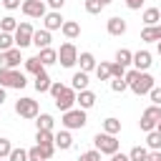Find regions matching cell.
Here are the masks:
<instances>
[{"instance_id":"1","label":"cell","mask_w":161,"mask_h":161,"mask_svg":"<svg viewBox=\"0 0 161 161\" xmlns=\"http://www.w3.org/2000/svg\"><path fill=\"white\" fill-rule=\"evenodd\" d=\"M126 80H128V88L136 93V96H146V93H151V88L156 86L153 83V75L148 73V70H128L126 73Z\"/></svg>"},{"instance_id":"2","label":"cell","mask_w":161,"mask_h":161,"mask_svg":"<svg viewBox=\"0 0 161 161\" xmlns=\"http://www.w3.org/2000/svg\"><path fill=\"white\" fill-rule=\"evenodd\" d=\"M0 86L3 88H18V91H23L28 86V78L18 68H0Z\"/></svg>"},{"instance_id":"3","label":"cell","mask_w":161,"mask_h":161,"mask_svg":"<svg viewBox=\"0 0 161 161\" xmlns=\"http://www.w3.org/2000/svg\"><path fill=\"white\" fill-rule=\"evenodd\" d=\"M60 123H63L68 131H78V128H83V126L88 123V118H86V111H83V108H70V111L63 113Z\"/></svg>"},{"instance_id":"4","label":"cell","mask_w":161,"mask_h":161,"mask_svg":"<svg viewBox=\"0 0 161 161\" xmlns=\"http://www.w3.org/2000/svg\"><path fill=\"white\" fill-rule=\"evenodd\" d=\"M158 121H161V106H148L143 113H141V121H138V128L143 131V133H148V131H153L156 126H158Z\"/></svg>"},{"instance_id":"5","label":"cell","mask_w":161,"mask_h":161,"mask_svg":"<svg viewBox=\"0 0 161 161\" xmlns=\"http://www.w3.org/2000/svg\"><path fill=\"white\" fill-rule=\"evenodd\" d=\"M93 146L101 151V153H108V156H113L116 151H118V138L113 136V133H96L93 136Z\"/></svg>"},{"instance_id":"6","label":"cell","mask_w":161,"mask_h":161,"mask_svg":"<svg viewBox=\"0 0 161 161\" xmlns=\"http://www.w3.org/2000/svg\"><path fill=\"white\" fill-rule=\"evenodd\" d=\"M15 113L20 116V118H38V113H40V108H38V101L35 98H18L15 101Z\"/></svg>"},{"instance_id":"7","label":"cell","mask_w":161,"mask_h":161,"mask_svg":"<svg viewBox=\"0 0 161 161\" xmlns=\"http://www.w3.org/2000/svg\"><path fill=\"white\" fill-rule=\"evenodd\" d=\"M58 63H60L63 68H73V65L78 63V48H75L70 40L58 48Z\"/></svg>"},{"instance_id":"8","label":"cell","mask_w":161,"mask_h":161,"mask_svg":"<svg viewBox=\"0 0 161 161\" xmlns=\"http://www.w3.org/2000/svg\"><path fill=\"white\" fill-rule=\"evenodd\" d=\"M75 96H78V93H75L73 88L63 86V91L53 98V101H55V108H58V111H63V113H65V111H70V108L75 106Z\"/></svg>"},{"instance_id":"9","label":"cell","mask_w":161,"mask_h":161,"mask_svg":"<svg viewBox=\"0 0 161 161\" xmlns=\"http://www.w3.org/2000/svg\"><path fill=\"white\" fill-rule=\"evenodd\" d=\"M33 25L30 23H20L18 25V30L13 33V38H15V45L18 48H28V45H33Z\"/></svg>"},{"instance_id":"10","label":"cell","mask_w":161,"mask_h":161,"mask_svg":"<svg viewBox=\"0 0 161 161\" xmlns=\"http://www.w3.org/2000/svg\"><path fill=\"white\" fill-rule=\"evenodd\" d=\"M20 10L28 15V18H45V0H23Z\"/></svg>"},{"instance_id":"11","label":"cell","mask_w":161,"mask_h":161,"mask_svg":"<svg viewBox=\"0 0 161 161\" xmlns=\"http://www.w3.org/2000/svg\"><path fill=\"white\" fill-rule=\"evenodd\" d=\"M20 50L23 48H10V50H0V68H18L20 65Z\"/></svg>"},{"instance_id":"12","label":"cell","mask_w":161,"mask_h":161,"mask_svg":"<svg viewBox=\"0 0 161 161\" xmlns=\"http://www.w3.org/2000/svg\"><path fill=\"white\" fill-rule=\"evenodd\" d=\"M63 15H60V10H50V13H45V18H43V25H45V30H60L63 28Z\"/></svg>"},{"instance_id":"13","label":"cell","mask_w":161,"mask_h":161,"mask_svg":"<svg viewBox=\"0 0 161 161\" xmlns=\"http://www.w3.org/2000/svg\"><path fill=\"white\" fill-rule=\"evenodd\" d=\"M106 30H108L111 35H116V38H118V35H123V33H126V20H123V18H118V15H113V18H108V20H106Z\"/></svg>"},{"instance_id":"14","label":"cell","mask_w":161,"mask_h":161,"mask_svg":"<svg viewBox=\"0 0 161 161\" xmlns=\"http://www.w3.org/2000/svg\"><path fill=\"white\" fill-rule=\"evenodd\" d=\"M75 103H78V108H83V111H88V108H93L96 106V93L93 91H78V96H75Z\"/></svg>"},{"instance_id":"15","label":"cell","mask_w":161,"mask_h":161,"mask_svg":"<svg viewBox=\"0 0 161 161\" xmlns=\"http://www.w3.org/2000/svg\"><path fill=\"white\" fill-rule=\"evenodd\" d=\"M151 53L148 50H138V53H133V65H136V70H148L151 68Z\"/></svg>"},{"instance_id":"16","label":"cell","mask_w":161,"mask_h":161,"mask_svg":"<svg viewBox=\"0 0 161 161\" xmlns=\"http://www.w3.org/2000/svg\"><path fill=\"white\" fill-rule=\"evenodd\" d=\"M88 83H91V80H88V73H86V70H78V73H73V78H70V88H73L75 93H78V91H86Z\"/></svg>"},{"instance_id":"17","label":"cell","mask_w":161,"mask_h":161,"mask_svg":"<svg viewBox=\"0 0 161 161\" xmlns=\"http://www.w3.org/2000/svg\"><path fill=\"white\" fill-rule=\"evenodd\" d=\"M141 40L146 43H158L161 40V25H146L141 30Z\"/></svg>"},{"instance_id":"18","label":"cell","mask_w":161,"mask_h":161,"mask_svg":"<svg viewBox=\"0 0 161 161\" xmlns=\"http://www.w3.org/2000/svg\"><path fill=\"white\" fill-rule=\"evenodd\" d=\"M60 33H63L68 40H75V38L80 35V23H75V20H65L63 28H60Z\"/></svg>"},{"instance_id":"19","label":"cell","mask_w":161,"mask_h":161,"mask_svg":"<svg viewBox=\"0 0 161 161\" xmlns=\"http://www.w3.org/2000/svg\"><path fill=\"white\" fill-rule=\"evenodd\" d=\"M50 40H53V38H50V30H45V28L33 33V45H35L38 50H40V48H48V45H50Z\"/></svg>"},{"instance_id":"20","label":"cell","mask_w":161,"mask_h":161,"mask_svg":"<svg viewBox=\"0 0 161 161\" xmlns=\"http://www.w3.org/2000/svg\"><path fill=\"white\" fill-rule=\"evenodd\" d=\"M73 146V136H70V131L65 128V131H58L55 133V148H60V151H68Z\"/></svg>"},{"instance_id":"21","label":"cell","mask_w":161,"mask_h":161,"mask_svg":"<svg viewBox=\"0 0 161 161\" xmlns=\"http://www.w3.org/2000/svg\"><path fill=\"white\" fill-rule=\"evenodd\" d=\"M78 63H80V70H86V73H91V70H96V58H93V53H88V50H83L80 55H78Z\"/></svg>"},{"instance_id":"22","label":"cell","mask_w":161,"mask_h":161,"mask_svg":"<svg viewBox=\"0 0 161 161\" xmlns=\"http://www.w3.org/2000/svg\"><path fill=\"white\" fill-rule=\"evenodd\" d=\"M50 83H53V80H50V75H48L45 70H40V73L35 75V83H33V86H35V91H38V93H48V91H50Z\"/></svg>"},{"instance_id":"23","label":"cell","mask_w":161,"mask_h":161,"mask_svg":"<svg viewBox=\"0 0 161 161\" xmlns=\"http://www.w3.org/2000/svg\"><path fill=\"white\" fill-rule=\"evenodd\" d=\"M38 58L43 60V65H53V63H58V50L55 48H40V53H38Z\"/></svg>"},{"instance_id":"24","label":"cell","mask_w":161,"mask_h":161,"mask_svg":"<svg viewBox=\"0 0 161 161\" xmlns=\"http://www.w3.org/2000/svg\"><path fill=\"white\" fill-rule=\"evenodd\" d=\"M141 18H143L146 25H158V23H161V10H158V8H146Z\"/></svg>"},{"instance_id":"25","label":"cell","mask_w":161,"mask_h":161,"mask_svg":"<svg viewBox=\"0 0 161 161\" xmlns=\"http://www.w3.org/2000/svg\"><path fill=\"white\" fill-rule=\"evenodd\" d=\"M25 70L33 73V75H38L40 70H45V65H43V60L38 55H33V58H25Z\"/></svg>"},{"instance_id":"26","label":"cell","mask_w":161,"mask_h":161,"mask_svg":"<svg viewBox=\"0 0 161 161\" xmlns=\"http://www.w3.org/2000/svg\"><path fill=\"white\" fill-rule=\"evenodd\" d=\"M146 146H148V151H161V133L156 128L146 133Z\"/></svg>"},{"instance_id":"27","label":"cell","mask_w":161,"mask_h":161,"mask_svg":"<svg viewBox=\"0 0 161 161\" xmlns=\"http://www.w3.org/2000/svg\"><path fill=\"white\" fill-rule=\"evenodd\" d=\"M35 126H38L40 131H53V116H50V113H38Z\"/></svg>"},{"instance_id":"28","label":"cell","mask_w":161,"mask_h":161,"mask_svg":"<svg viewBox=\"0 0 161 161\" xmlns=\"http://www.w3.org/2000/svg\"><path fill=\"white\" fill-rule=\"evenodd\" d=\"M35 143H38V146H50V143H55L53 131H40V128H38V133H35Z\"/></svg>"},{"instance_id":"29","label":"cell","mask_w":161,"mask_h":161,"mask_svg":"<svg viewBox=\"0 0 161 161\" xmlns=\"http://www.w3.org/2000/svg\"><path fill=\"white\" fill-rule=\"evenodd\" d=\"M128 158L131 161H148V148L146 146H133L128 151Z\"/></svg>"},{"instance_id":"30","label":"cell","mask_w":161,"mask_h":161,"mask_svg":"<svg viewBox=\"0 0 161 161\" xmlns=\"http://www.w3.org/2000/svg\"><path fill=\"white\" fill-rule=\"evenodd\" d=\"M18 25H20V23H18L13 15H5V18L0 20V30H3V33H15V30H18Z\"/></svg>"},{"instance_id":"31","label":"cell","mask_w":161,"mask_h":161,"mask_svg":"<svg viewBox=\"0 0 161 161\" xmlns=\"http://www.w3.org/2000/svg\"><path fill=\"white\" fill-rule=\"evenodd\" d=\"M116 63H121V65H131V63H133V53H131L128 48H118V50H116Z\"/></svg>"},{"instance_id":"32","label":"cell","mask_w":161,"mask_h":161,"mask_svg":"<svg viewBox=\"0 0 161 161\" xmlns=\"http://www.w3.org/2000/svg\"><path fill=\"white\" fill-rule=\"evenodd\" d=\"M96 75H98V80H111L113 75H111V63H98L96 65Z\"/></svg>"},{"instance_id":"33","label":"cell","mask_w":161,"mask_h":161,"mask_svg":"<svg viewBox=\"0 0 161 161\" xmlns=\"http://www.w3.org/2000/svg\"><path fill=\"white\" fill-rule=\"evenodd\" d=\"M103 131L116 136V133L121 131V121H118V118H113V116H111V118H106V121H103Z\"/></svg>"},{"instance_id":"34","label":"cell","mask_w":161,"mask_h":161,"mask_svg":"<svg viewBox=\"0 0 161 161\" xmlns=\"http://www.w3.org/2000/svg\"><path fill=\"white\" fill-rule=\"evenodd\" d=\"M10 48H15L13 33H3V30H0V50H10Z\"/></svg>"},{"instance_id":"35","label":"cell","mask_w":161,"mask_h":161,"mask_svg":"<svg viewBox=\"0 0 161 161\" xmlns=\"http://www.w3.org/2000/svg\"><path fill=\"white\" fill-rule=\"evenodd\" d=\"M28 161H48L45 158V153H43V148L35 143L33 148H28Z\"/></svg>"},{"instance_id":"36","label":"cell","mask_w":161,"mask_h":161,"mask_svg":"<svg viewBox=\"0 0 161 161\" xmlns=\"http://www.w3.org/2000/svg\"><path fill=\"white\" fill-rule=\"evenodd\" d=\"M128 88V80L126 78H111V91L113 93H123Z\"/></svg>"},{"instance_id":"37","label":"cell","mask_w":161,"mask_h":161,"mask_svg":"<svg viewBox=\"0 0 161 161\" xmlns=\"http://www.w3.org/2000/svg\"><path fill=\"white\" fill-rule=\"evenodd\" d=\"M101 10H103V3H101V0H86V13L98 15Z\"/></svg>"},{"instance_id":"38","label":"cell","mask_w":161,"mask_h":161,"mask_svg":"<svg viewBox=\"0 0 161 161\" xmlns=\"http://www.w3.org/2000/svg\"><path fill=\"white\" fill-rule=\"evenodd\" d=\"M8 158H10V161H28V151H25V148H13Z\"/></svg>"},{"instance_id":"39","label":"cell","mask_w":161,"mask_h":161,"mask_svg":"<svg viewBox=\"0 0 161 161\" xmlns=\"http://www.w3.org/2000/svg\"><path fill=\"white\" fill-rule=\"evenodd\" d=\"M78 161H101V151H98V148L86 151V153H80V156H78Z\"/></svg>"},{"instance_id":"40","label":"cell","mask_w":161,"mask_h":161,"mask_svg":"<svg viewBox=\"0 0 161 161\" xmlns=\"http://www.w3.org/2000/svg\"><path fill=\"white\" fill-rule=\"evenodd\" d=\"M111 75H113V78H126V65L111 63Z\"/></svg>"},{"instance_id":"41","label":"cell","mask_w":161,"mask_h":161,"mask_svg":"<svg viewBox=\"0 0 161 161\" xmlns=\"http://www.w3.org/2000/svg\"><path fill=\"white\" fill-rule=\"evenodd\" d=\"M10 151H13V143H10L8 138H0V158H8Z\"/></svg>"},{"instance_id":"42","label":"cell","mask_w":161,"mask_h":161,"mask_svg":"<svg viewBox=\"0 0 161 161\" xmlns=\"http://www.w3.org/2000/svg\"><path fill=\"white\" fill-rule=\"evenodd\" d=\"M148 96H151V103H156V106H161V88H158V86H153Z\"/></svg>"},{"instance_id":"43","label":"cell","mask_w":161,"mask_h":161,"mask_svg":"<svg viewBox=\"0 0 161 161\" xmlns=\"http://www.w3.org/2000/svg\"><path fill=\"white\" fill-rule=\"evenodd\" d=\"M60 91H63V83H60V80H53V83H50V91H48V93H50V96L55 98V96H58Z\"/></svg>"},{"instance_id":"44","label":"cell","mask_w":161,"mask_h":161,"mask_svg":"<svg viewBox=\"0 0 161 161\" xmlns=\"http://www.w3.org/2000/svg\"><path fill=\"white\" fill-rule=\"evenodd\" d=\"M141 5H143V0H126L128 10H141Z\"/></svg>"},{"instance_id":"45","label":"cell","mask_w":161,"mask_h":161,"mask_svg":"<svg viewBox=\"0 0 161 161\" xmlns=\"http://www.w3.org/2000/svg\"><path fill=\"white\" fill-rule=\"evenodd\" d=\"M3 5H5L8 10H15V8H20L23 3H20V0H3Z\"/></svg>"},{"instance_id":"46","label":"cell","mask_w":161,"mask_h":161,"mask_svg":"<svg viewBox=\"0 0 161 161\" xmlns=\"http://www.w3.org/2000/svg\"><path fill=\"white\" fill-rule=\"evenodd\" d=\"M63 3H65V0H48V5H50L53 10H60V8H63Z\"/></svg>"},{"instance_id":"47","label":"cell","mask_w":161,"mask_h":161,"mask_svg":"<svg viewBox=\"0 0 161 161\" xmlns=\"http://www.w3.org/2000/svg\"><path fill=\"white\" fill-rule=\"evenodd\" d=\"M111 161H131V158H128L126 153H118V151H116V153L111 156Z\"/></svg>"},{"instance_id":"48","label":"cell","mask_w":161,"mask_h":161,"mask_svg":"<svg viewBox=\"0 0 161 161\" xmlns=\"http://www.w3.org/2000/svg\"><path fill=\"white\" fill-rule=\"evenodd\" d=\"M148 161H161V151H148Z\"/></svg>"},{"instance_id":"49","label":"cell","mask_w":161,"mask_h":161,"mask_svg":"<svg viewBox=\"0 0 161 161\" xmlns=\"http://www.w3.org/2000/svg\"><path fill=\"white\" fill-rule=\"evenodd\" d=\"M3 103H5V88L0 86V106H3Z\"/></svg>"},{"instance_id":"50","label":"cell","mask_w":161,"mask_h":161,"mask_svg":"<svg viewBox=\"0 0 161 161\" xmlns=\"http://www.w3.org/2000/svg\"><path fill=\"white\" fill-rule=\"evenodd\" d=\"M101 3H103V8H106V5H111V3H113V0H101Z\"/></svg>"},{"instance_id":"51","label":"cell","mask_w":161,"mask_h":161,"mask_svg":"<svg viewBox=\"0 0 161 161\" xmlns=\"http://www.w3.org/2000/svg\"><path fill=\"white\" fill-rule=\"evenodd\" d=\"M156 50H158V55H161V40H158V45H156Z\"/></svg>"},{"instance_id":"52","label":"cell","mask_w":161,"mask_h":161,"mask_svg":"<svg viewBox=\"0 0 161 161\" xmlns=\"http://www.w3.org/2000/svg\"><path fill=\"white\" fill-rule=\"evenodd\" d=\"M156 131H158V133H161V121H158V126H156Z\"/></svg>"},{"instance_id":"53","label":"cell","mask_w":161,"mask_h":161,"mask_svg":"<svg viewBox=\"0 0 161 161\" xmlns=\"http://www.w3.org/2000/svg\"><path fill=\"white\" fill-rule=\"evenodd\" d=\"M158 25H161V23H158Z\"/></svg>"},{"instance_id":"54","label":"cell","mask_w":161,"mask_h":161,"mask_svg":"<svg viewBox=\"0 0 161 161\" xmlns=\"http://www.w3.org/2000/svg\"><path fill=\"white\" fill-rule=\"evenodd\" d=\"M158 10H161V8H158Z\"/></svg>"},{"instance_id":"55","label":"cell","mask_w":161,"mask_h":161,"mask_svg":"<svg viewBox=\"0 0 161 161\" xmlns=\"http://www.w3.org/2000/svg\"><path fill=\"white\" fill-rule=\"evenodd\" d=\"M0 161H3V158H0Z\"/></svg>"}]
</instances>
